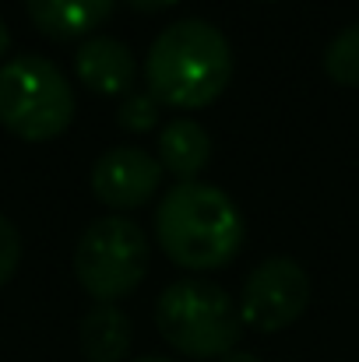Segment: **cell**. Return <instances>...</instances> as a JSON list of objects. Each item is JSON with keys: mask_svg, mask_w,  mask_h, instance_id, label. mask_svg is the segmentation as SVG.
Here are the masks:
<instances>
[{"mask_svg": "<svg viewBox=\"0 0 359 362\" xmlns=\"http://www.w3.org/2000/svg\"><path fill=\"white\" fill-rule=\"evenodd\" d=\"M212 158V134L198 120H169L159 134V162L180 183H190Z\"/></svg>", "mask_w": 359, "mask_h": 362, "instance_id": "obj_10", "label": "cell"}, {"mask_svg": "<svg viewBox=\"0 0 359 362\" xmlns=\"http://www.w3.org/2000/svg\"><path fill=\"white\" fill-rule=\"evenodd\" d=\"M310 303V278L292 257L261 260L239 292V320L253 331H282L296 317H303Z\"/></svg>", "mask_w": 359, "mask_h": 362, "instance_id": "obj_6", "label": "cell"}, {"mask_svg": "<svg viewBox=\"0 0 359 362\" xmlns=\"http://www.w3.org/2000/svg\"><path fill=\"white\" fill-rule=\"evenodd\" d=\"M74 71L78 81L96 95H127L134 85L137 60L127 42L110 35H89L74 53Z\"/></svg>", "mask_w": 359, "mask_h": 362, "instance_id": "obj_8", "label": "cell"}, {"mask_svg": "<svg viewBox=\"0 0 359 362\" xmlns=\"http://www.w3.org/2000/svg\"><path fill=\"white\" fill-rule=\"evenodd\" d=\"M162 338L190 359H222L239 345L243 320L233 299L201 278L173 281L155 303Z\"/></svg>", "mask_w": 359, "mask_h": 362, "instance_id": "obj_3", "label": "cell"}, {"mask_svg": "<svg viewBox=\"0 0 359 362\" xmlns=\"http://www.w3.org/2000/svg\"><path fill=\"white\" fill-rule=\"evenodd\" d=\"M159 183H162V162L148 155L144 148L120 144V148H110L106 155H99L92 165V194L117 211L148 204Z\"/></svg>", "mask_w": 359, "mask_h": 362, "instance_id": "obj_7", "label": "cell"}, {"mask_svg": "<svg viewBox=\"0 0 359 362\" xmlns=\"http://www.w3.org/2000/svg\"><path fill=\"white\" fill-rule=\"evenodd\" d=\"M78 341L89 362H120L130 352V320L117 303H96L81 317Z\"/></svg>", "mask_w": 359, "mask_h": 362, "instance_id": "obj_11", "label": "cell"}, {"mask_svg": "<svg viewBox=\"0 0 359 362\" xmlns=\"http://www.w3.org/2000/svg\"><path fill=\"white\" fill-rule=\"evenodd\" d=\"M74 120L67 74L46 57L25 53L0 64V123L21 141H50Z\"/></svg>", "mask_w": 359, "mask_h": 362, "instance_id": "obj_4", "label": "cell"}, {"mask_svg": "<svg viewBox=\"0 0 359 362\" xmlns=\"http://www.w3.org/2000/svg\"><path fill=\"white\" fill-rule=\"evenodd\" d=\"M134 362H173V359H162V356H141V359H134Z\"/></svg>", "mask_w": 359, "mask_h": 362, "instance_id": "obj_18", "label": "cell"}, {"mask_svg": "<svg viewBox=\"0 0 359 362\" xmlns=\"http://www.w3.org/2000/svg\"><path fill=\"white\" fill-rule=\"evenodd\" d=\"M74 274L96 303L130 296L148 274V240L141 226L123 215L96 218L74 246Z\"/></svg>", "mask_w": 359, "mask_h": 362, "instance_id": "obj_5", "label": "cell"}, {"mask_svg": "<svg viewBox=\"0 0 359 362\" xmlns=\"http://www.w3.org/2000/svg\"><path fill=\"white\" fill-rule=\"evenodd\" d=\"M155 236L166 257L190 271H215L237 260L246 240V222L233 197L212 183H176L159 211Z\"/></svg>", "mask_w": 359, "mask_h": 362, "instance_id": "obj_2", "label": "cell"}, {"mask_svg": "<svg viewBox=\"0 0 359 362\" xmlns=\"http://www.w3.org/2000/svg\"><path fill=\"white\" fill-rule=\"evenodd\" d=\"M233 78V49L226 35L205 18H180L166 25L144 60V81L155 103L173 110L212 106Z\"/></svg>", "mask_w": 359, "mask_h": 362, "instance_id": "obj_1", "label": "cell"}, {"mask_svg": "<svg viewBox=\"0 0 359 362\" xmlns=\"http://www.w3.org/2000/svg\"><path fill=\"white\" fill-rule=\"evenodd\" d=\"M222 362H261V359H257L253 352H237V349H233L229 356H222Z\"/></svg>", "mask_w": 359, "mask_h": 362, "instance_id": "obj_16", "label": "cell"}, {"mask_svg": "<svg viewBox=\"0 0 359 362\" xmlns=\"http://www.w3.org/2000/svg\"><path fill=\"white\" fill-rule=\"evenodd\" d=\"M117 0H25L32 25L50 39H78L96 32Z\"/></svg>", "mask_w": 359, "mask_h": 362, "instance_id": "obj_9", "label": "cell"}, {"mask_svg": "<svg viewBox=\"0 0 359 362\" xmlns=\"http://www.w3.org/2000/svg\"><path fill=\"white\" fill-rule=\"evenodd\" d=\"M117 120L123 130H134V134L152 130L155 120H159V103H155V95H152V92H127V95L120 99Z\"/></svg>", "mask_w": 359, "mask_h": 362, "instance_id": "obj_13", "label": "cell"}, {"mask_svg": "<svg viewBox=\"0 0 359 362\" xmlns=\"http://www.w3.org/2000/svg\"><path fill=\"white\" fill-rule=\"evenodd\" d=\"M11 49V32H7V25H4V18H0V57Z\"/></svg>", "mask_w": 359, "mask_h": 362, "instance_id": "obj_17", "label": "cell"}, {"mask_svg": "<svg viewBox=\"0 0 359 362\" xmlns=\"http://www.w3.org/2000/svg\"><path fill=\"white\" fill-rule=\"evenodd\" d=\"M324 71L331 81L353 88L359 85V21L342 28L324 49Z\"/></svg>", "mask_w": 359, "mask_h": 362, "instance_id": "obj_12", "label": "cell"}, {"mask_svg": "<svg viewBox=\"0 0 359 362\" xmlns=\"http://www.w3.org/2000/svg\"><path fill=\"white\" fill-rule=\"evenodd\" d=\"M18 264H21V236H18L14 222L7 215H0V288L14 278Z\"/></svg>", "mask_w": 359, "mask_h": 362, "instance_id": "obj_14", "label": "cell"}, {"mask_svg": "<svg viewBox=\"0 0 359 362\" xmlns=\"http://www.w3.org/2000/svg\"><path fill=\"white\" fill-rule=\"evenodd\" d=\"M173 4H180V0H127V7H134V11H144V14L166 11V7H173Z\"/></svg>", "mask_w": 359, "mask_h": 362, "instance_id": "obj_15", "label": "cell"}]
</instances>
